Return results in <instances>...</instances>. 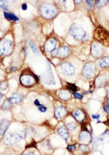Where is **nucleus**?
<instances>
[{
  "label": "nucleus",
  "mask_w": 109,
  "mask_h": 155,
  "mask_svg": "<svg viewBox=\"0 0 109 155\" xmlns=\"http://www.w3.org/2000/svg\"><path fill=\"white\" fill-rule=\"evenodd\" d=\"M104 53V48L101 44L99 43H94L92 44L91 49V55L96 59L101 58Z\"/></svg>",
  "instance_id": "nucleus-8"
},
{
  "label": "nucleus",
  "mask_w": 109,
  "mask_h": 155,
  "mask_svg": "<svg viewBox=\"0 0 109 155\" xmlns=\"http://www.w3.org/2000/svg\"><path fill=\"white\" fill-rule=\"evenodd\" d=\"M104 111L107 113L109 114V105H107L104 106Z\"/></svg>",
  "instance_id": "nucleus-33"
},
{
  "label": "nucleus",
  "mask_w": 109,
  "mask_h": 155,
  "mask_svg": "<svg viewBox=\"0 0 109 155\" xmlns=\"http://www.w3.org/2000/svg\"><path fill=\"white\" fill-rule=\"evenodd\" d=\"M94 38L101 45L109 46V31L99 27L95 31Z\"/></svg>",
  "instance_id": "nucleus-2"
},
{
  "label": "nucleus",
  "mask_w": 109,
  "mask_h": 155,
  "mask_svg": "<svg viewBox=\"0 0 109 155\" xmlns=\"http://www.w3.org/2000/svg\"><path fill=\"white\" fill-rule=\"evenodd\" d=\"M95 71V66L94 64L92 62H88L84 67L82 74L85 78H91L94 76Z\"/></svg>",
  "instance_id": "nucleus-9"
},
{
  "label": "nucleus",
  "mask_w": 109,
  "mask_h": 155,
  "mask_svg": "<svg viewBox=\"0 0 109 155\" xmlns=\"http://www.w3.org/2000/svg\"><path fill=\"white\" fill-rule=\"evenodd\" d=\"M14 44L12 41L8 39L0 41V56H6L13 52Z\"/></svg>",
  "instance_id": "nucleus-6"
},
{
  "label": "nucleus",
  "mask_w": 109,
  "mask_h": 155,
  "mask_svg": "<svg viewBox=\"0 0 109 155\" xmlns=\"http://www.w3.org/2000/svg\"><path fill=\"white\" fill-rule=\"evenodd\" d=\"M17 69V68L16 67L12 66L10 68V69H9V70H10V72H15V71H16Z\"/></svg>",
  "instance_id": "nucleus-32"
},
{
  "label": "nucleus",
  "mask_w": 109,
  "mask_h": 155,
  "mask_svg": "<svg viewBox=\"0 0 109 155\" xmlns=\"http://www.w3.org/2000/svg\"><path fill=\"white\" fill-rule=\"evenodd\" d=\"M27 8H28V7H27V5L26 4H23L22 6V10L24 11H26L27 10Z\"/></svg>",
  "instance_id": "nucleus-35"
},
{
  "label": "nucleus",
  "mask_w": 109,
  "mask_h": 155,
  "mask_svg": "<svg viewBox=\"0 0 109 155\" xmlns=\"http://www.w3.org/2000/svg\"><path fill=\"white\" fill-rule=\"evenodd\" d=\"M70 53V48L68 47L63 46L51 52V55L54 58L63 59L66 58Z\"/></svg>",
  "instance_id": "nucleus-7"
},
{
  "label": "nucleus",
  "mask_w": 109,
  "mask_h": 155,
  "mask_svg": "<svg viewBox=\"0 0 109 155\" xmlns=\"http://www.w3.org/2000/svg\"><path fill=\"white\" fill-rule=\"evenodd\" d=\"M40 11L42 16L45 18L51 19L54 17L57 13L55 6L50 3H45L41 6Z\"/></svg>",
  "instance_id": "nucleus-4"
},
{
  "label": "nucleus",
  "mask_w": 109,
  "mask_h": 155,
  "mask_svg": "<svg viewBox=\"0 0 109 155\" xmlns=\"http://www.w3.org/2000/svg\"><path fill=\"white\" fill-rule=\"evenodd\" d=\"M3 97V95L0 92V101L1 100Z\"/></svg>",
  "instance_id": "nucleus-41"
},
{
  "label": "nucleus",
  "mask_w": 109,
  "mask_h": 155,
  "mask_svg": "<svg viewBox=\"0 0 109 155\" xmlns=\"http://www.w3.org/2000/svg\"><path fill=\"white\" fill-rule=\"evenodd\" d=\"M8 85L7 82L6 81H2L0 82V89L1 91H5L8 88Z\"/></svg>",
  "instance_id": "nucleus-23"
},
{
  "label": "nucleus",
  "mask_w": 109,
  "mask_h": 155,
  "mask_svg": "<svg viewBox=\"0 0 109 155\" xmlns=\"http://www.w3.org/2000/svg\"><path fill=\"white\" fill-rule=\"evenodd\" d=\"M99 65L102 68H105L109 67V57H104L101 60Z\"/></svg>",
  "instance_id": "nucleus-18"
},
{
  "label": "nucleus",
  "mask_w": 109,
  "mask_h": 155,
  "mask_svg": "<svg viewBox=\"0 0 109 155\" xmlns=\"http://www.w3.org/2000/svg\"><path fill=\"white\" fill-rule=\"evenodd\" d=\"M0 7L5 11H8V8L4 2V0H0Z\"/></svg>",
  "instance_id": "nucleus-26"
},
{
  "label": "nucleus",
  "mask_w": 109,
  "mask_h": 155,
  "mask_svg": "<svg viewBox=\"0 0 109 155\" xmlns=\"http://www.w3.org/2000/svg\"><path fill=\"white\" fill-rule=\"evenodd\" d=\"M24 131H19L7 134L4 138L3 142L7 145H12L23 139L25 137Z\"/></svg>",
  "instance_id": "nucleus-3"
},
{
  "label": "nucleus",
  "mask_w": 109,
  "mask_h": 155,
  "mask_svg": "<svg viewBox=\"0 0 109 155\" xmlns=\"http://www.w3.org/2000/svg\"><path fill=\"white\" fill-rule=\"evenodd\" d=\"M11 102L9 101L6 100L2 104V109L3 110H8L10 109L11 108Z\"/></svg>",
  "instance_id": "nucleus-21"
},
{
  "label": "nucleus",
  "mask_w": 109,
  "mask_h": 155,
  "mask_svg": "<svg viewBox=\"0 0 109 155\" xmlns=\"http://www.w3.org/2000/svg\"><path fill=\"white\" fill-rule=\"evenodd\" d=\"M9 124L10 122L7 119H4L2 120L0 123V135L1 136L4 135Z\"/></svg>",
  "instance_id": "nucleus-13"
},
{
  "label": "nucleus",
  "mask_w": 109,
  "mask_h": 155,
  "mask_svg": "<svg viewBox=\"0 0 109 155\" xmlns=\"http://www.w3.org/2000/svg\"><path fill=\"white\" fill-rule=\"evenodd\" d=\"M81 129L82 131H88V129H87V127L86 126L85 124L84 123H81Z\"/></svg>",
  "instance_id": "nucleus-30"
},
{
  "label": "nucleus",
  "mask_w": 109,
  "mask_h": 155,
  "mask_svg": "<svg viewBox=\"0 0 109 155\" xmlns=\"http://www.w3.org/2000/svg\"><path fill=\"white\" fill-rule=\"evenodd\" d=\"M70 32L75 39L78 41H85L88 39L87 34L82 28L76 24L71 26Z\"/></svg>",
  "instance_id": "nucleus-5"
},
{
  "label": "nucleus",
  "mask_w": 109,
  "mask_h": 155,
  "mask_svg": "<svg viewBox=\"0 0 109 155\" xmlns=\"http://www.w3.org/2000/svg\"><path fill=\"white\" fill-rule=\"evenodd\" d=\"M23 96L20 94L16 93L14 94L12 96L9 98V101L11 103H17L21 102L23 99Z\"/></svg>",
  "instance_id": "nucleus-14"
},
{
  "label": "nucleus",
  "mask_w": 109,
  "mask_h": 155,
  "mask_svg": "<svg viewBox=\"0 0 109 155\" xmlns=\"http://www.w3.org/2000/svg\"><path fill=\"white\" fill-rule=\"evenodd\" d=\"M37 142L34 140H33L32 141L31 143L27 145L26 146V149H28L29 148H36Z\"/></svg>",
  "instance_id": "nucleus-24"
},
{
  "label": "nucleus",
  "mask_w": 109,
  "mask_h": 155,
  "mask_svg": "<svg viewBox=\"0 0 109 155\" xmlns=\"http://www.w3.org/2000/svg\"><path fill=\"white\" fill-rule=\"evenodd\" d=\"M66 113V111L65 108L62 107H57L54 112L55 116L58 118H61L64 117Z\"/></svg>",
  "instance_id": "nucleus-15"
},
{
  "label": "nucleus",
  "mask_w": 109,
  "mask_h": 155,
  "mask_svg": "<svg viewBox=\"0 0 109 155\" xmlns=\"http://www.w3.org/2000/svg\"><path fill=\"white\" fill-rule=\"evenodd\" d=\"M73 94L74 95V96L75 97L78 99L81 100L83 98L82 96L80 94L78 93H73Z\"/></svg>",
  "instance_id": "nucleus-29"
},
{
  "label": "nucleus",
  "mask_w": 109,
  "mask_h": 155,
  "mask_svg": "<svg viewBox=\"0 0 109 155\" xmlns=\"http://www.w3.org/2000/svg\"><path fill=\"white\" fill-rule=\"evenodd\" d=\"M104 123L106 125L109 127V119L106 121V122H104Z\"/></svg>",
  "instance_id": "nucleus-38"
},
{
  "label": "nucleus",
  "mask_w": 109,
  "mask_h": 155,
  "mask_svg": "<svg viewBox=\"0 0 109 155\" xmlns=\"http://www.w3.org/2000/svg\"><path fill=\"white\" fill-rule=\"evenodd\" d=\"M67 0H60V1L61 3H64Z\"/></svg>",
  "instance_id": "nucleus-39"
},
{
  "label": "nucleus",
  "mask_w": 109,
  "mask_h": 155,
  "mask_svg": "<svg viewBox=\"0 0 109 155\" xmlns=\"http://www.w3.org/2000/svg\"><path fill=\"white\" fill-rule=\"evenodd\" d=\"M67 87L69 90H71V91H73V92H76V91H78V88L77 86L74 84L70 83H67V85L66 86Z\"/></svg>",
  "instance_id": "nucleus-22"
},
{
  "label": "nucleus",
  "mask_w": 109,
  "mask_h": 155,
  "mask_svg": "<svg viewBox=\"0 0 109 155\" xmlns=\"http://www.w3.org/2000/svg\"><path fill=\"white\" fill-rule=\"evenodd\" d=\"M38 109L41 112H45L47 111V108L43 105L38 107Z\"/></svg>",
  "instance_id": "nucleus-28"
},
{
  "label": "nucleus",
  "mask_w": 109,
  "mask_h": 155,
  "mask_svg": "<svg viewBox=\"0 0 109 155\" xmlns=\"http://www.w3.org/2000/svg\"><path fill=\"white\" fill-rule=\"evenodd\" d=\"M109 0H98L96 3L97 6L99 8H101L109 2Z\"/></svg>",
  "instance_id": "nucleus-20"
},
{
  "label": "nucleus",
  "mask_w": 109,
  "mask_h": 155,
  "mask_svg": "<svg viewBox=\"0 0 109 155\" xmlns=\"http://www.w3.org/2000/svg\"><path fill=\"white\" fill-rule=\"evenodd\" d=\"M72 113L73 116L79 122H83L85 118V114L81 109L74 111Z\"/></svg>",
  "instance_id": "nucleus-12"
},
{
  "label": "nucleus",
  "mask_w": 109,
  "mask_h": 155,
  "mask_svg": "<svg viewBox=\"0 0 109 155\" xmlns=\"http://www.w3.org/2000/svg\"><path fill=\"white\" fill-rule=\"evenodd\" d=\"M29 44H30V47H31V49L33 53H34L35 54H37V55H39L40 54L38 49L37 47L34 44L33 42L31 41L29 43Z\"/></svg>",
  "instance_id": "nucleus-19"
},
{
  "label": "nucleus",
  "mask_w": 109,
  "mask_h": 155,
  "mask_svg": "<svg viewBox=\"0 0 109 155\" xmlns=\"http://www.w3.org/2000/svg\"><path fill=\"white\" fill-rule=\"evenodd\" d=\"M92 118L94 119H98L100 118L99 115H93L92 116Z\"/></svg>",
  "instance_id": "nucleus-36"
},
{
  "label": "nucleus",
  "mask_w": 109,
  "mask_h": 155,
  "mask_svg": "<svg viewBox=\"0 0 109 155\" xmlns=\"http://www.w3.org/2000/svg\"><path fill=\"white\" fill-rule=\"evenodd\" d=\"M57 46V42L56 40L50 39L48 40L45 44V49L46 51L51 52L55 49Z\"/></svg>",
  "instance_id": "nucleus-11"
},
{
  "label": "nucleus",
  "mask_w": 109,
  "mask_h": 155,
  "mask_svg": "<svg viewBox=\"0 0 109 155\" xmlns=\"http://www.w3.org/2000/svg\"><path fill=\"white\" fill-rule=\"evenodd\" d=\"M20 81L22 85L27 88L32 87L39 82L38 77L29 69L25 70L22 72Z\"/></svg>",
  "instance_id": "nucleus-1"
},
{
  "label": "nucleus",
  "mask_w": 109,
  "mask_h": 155,
  "mask_svg": "<svg viewBox=\"0 0 109 155\" xmlns=\"http://www.w3.org/2000/svg\"><path fill=\"white\" fill-rule=\"evenodd\" d=\"M98 140L100 141H103L104 140V139L102 138H99Z\"/></svg>",
  "instance_id": "nucleus-42"
},
{
  "label": "nucleus",
  "mask_w": 109,
  "mask_h": 155,
  "mask_svg": "<svg viewBox=\"0 0 109 155\" xmlns=\"http://www.w3.org/2000/svg\"><path fill=\"white\" fill-rule=\"evenodd\" d=\"M76 148V146L75 145L68 146L67 147L68 150H69L70 151H72V149H75Z\"/></svg>",
  "instance_id": "nucleus-31"
},
{
  "label": "nucleus",
  "mask_w": 109,
  "mask_h": 155,
  "mask_svg": "<svg viewBox=\"0 0 109 155\" xmlns=\"http://www.w3.org/2000/svg\"><path fill=\"white\" fill-rule=\"evenodd\" d=\"M58 132L59 134L64 139H67L68 138L69 136L68 132L64 126H62L59 128L58 130Z\"/></svg>",
  "instance_id": "nucleus-17"
},
{
  "label": "nucleus",
  "mask_w": 109,
  "mask_h": 155,
  "mask_svg": "<svg viewBox=\"0 0 109 155\" xmlns=\"http://www.w3.org/2000/svg\"><path fill=\"white\" fill-rule=\"evenodd\" d=\"M62 72L65 75L70 76L75 74V69L71 63L65 62L62 64L61 66Z\"/></svg>",
  "instance_id": "nucleus-10"
},
{
  "label": "nucleus",
  "mask_w": 109,
  "mask_h": 155,
  "mask_svg": "<svg viewBox=\"0 0 109 155\" xmlns=\"http://www.w3.org/2000/svg\"><path fill=\"white\" fill-rule=\"evenodd\" d=\"M34 104L35 106H38V107L42 106L43 105L40 104V102H39V101L38 99L36 100L35 101H34Z\"/></svg>",
  "instance_id": "nucleus-34"
},
{
  "label": "nucleus",
  "mask_w": 109,
  "mask_h": 155,
  "mask_svg": "<svg viewBox=\"0 0 109 155\" xmlns=\"http://www.w3.org/2000/svg\"><path fill=\"white\" fill-rule=\"evenodd\" d=\"M87 5L91 8H93L94 5V0H86Z\"/></svg>",
  "instance_id": "nucleus-27"
},
{
  "label": "nucleus",
  "mask_w": 109,
  "mask_h": 155,
  "mask_svg": "<svg viewBox=\"0 0 109 155\" xmlns=\"http://www.w3.org/2000/svg\"><path fill=\"white\" fill-rule=\"evenodd\" d=\"M77 127V124L74 123H69L67 125L68 128L70 130H74L76 129Z\"/></svg>",
  "instance_id": "nucleus-25"
},
{
  "label": "nucleus",
  "mask_w": 109,
  "mask_h": 155,
  "mask_svg": "<svg viewBox=\"0 0 109 155\" xmlns=\"http://www.w3.org/2000/svg\"><path fill=\"white\" fill-rule=\"evenodd\" d=\"M4 16L6 19L11 21H16L19 20V19L15 14L12 13L4 12Z\"/></svg>",
  "instance_id": "nucleus-16"
},
{
  "label": "nucleus",
  "mask_w": 109,
  "mask_h": 155,
  "mask_svg": "<svg viewBox=\"0 0 109 155\" xmlns=\"http://www.w3.org/2000/svg\"><path fill=\"white\" fill-rule=\"evenodd\" d=\"M34 154L32 153H28L25 154H24V155H33Z\"/></svg>",
  "instance_id": "nucleus-40"
},
{
  "label": "nucleus",
  "mask_w": 109,
  "mask_h": 155,
  "mask_svg": "<svg viewBox=\"0 0 109 155\" xmlns=\"http://www.w3.org/2000/svg\"><path fill=\"white\" fill-rule=\"evenodd\" d=\"M74 2L77 4L80 3L82 1V0H74Z\"/></svg>",
  "instance_id": "nucleus-37"
}]
</instances>
